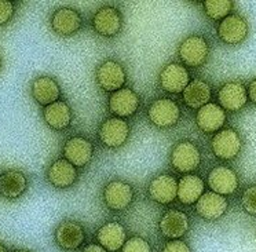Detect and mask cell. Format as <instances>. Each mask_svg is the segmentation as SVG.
I'll list each match as a JSON object with an SVG mask.
<instances>
[{
  "label": "cell",
  "mask_w": 256,
  "mask_h": 252,
  "mask_svg": "<svg viewBox=\"0 0 256 252\" xmlns=\"http://www.w3.org/2000/svg\"><path fill=\"white\" fill-rule=\"evenodd\" d=\"M148 118L158 128H172L180 120V108L171 98H158L150 104Z\"/></svg>",
  "instance_id": "obj_1"
},
{
  "label": "cell",
  "mask_w": 256,
  "mask_h": 252,
  "mask_svg": "<svg viewBox=\"0 0 256 252\" xmlns=\"http://www.w3.org/2000/svg\"><path fill=\"white\" fill-rule=\"evenodd\" d=\"M95 80L100 88L108 92L122 90L127 82V73L116 60H105L95 70Z\"/></svg>",
  "instance_id": "obj_2"
},
{
  "label": "cell",
  "mask_w": 256,
  "mask_h": 252,
  "mask_svg": "<svg viewBox=\"0 0 256 252\" xmlns=\"http://www.w3.org/2000/svg\"><path fill=\"white\" fill-rule=\"evenodd\" d=\"M170 162L175 171L180 174H190L200 166V149L190 140H180L172 148Z\"/></svg>",
  "instance_id": "obj_3"
},
{
  "label": "cell",
  "mask_w": 256,
  "mask_h": 252,
  "mask_svg": "<svg viewBox=\"0 0 256 252\" xmlns=\"http://www.w3.org/2000/svg\"><path fill=\"white\" fill-rule=\"evenodd\" d=\"M130 124L126 122V118H106L102 122L98 131L100 144L109 149H118L122 148L130 138Z\"/></svg>",
  "instance_id": "obj_4"
},
{
  "label": "cell",
  "mask_w": 256,
  "mask_h": 252,
  "mask_svg": "<svg viewBox=\"0 0 256 252\" xmlns=\"http://www.w3.org/2000/svg\"><path fill=\"white\" fill-rule=\"evenodd\" d=\"M178 56L186 66L198 68L204 65L210 56V46L204 36L193 34L179 44Z\"/></svg>",
  "instance_id": "obj_5"
},
{
  "label": "cell",
  "mask_w": 256,
  "mask_h": 252,
  "mask_svg": "<svg viewBox=\"0 0 256 252\" xmlns=\"http://www.w3.org/2000/svg\"><path fill=\"white\" fill-rule=\"evenodd\" d=\"M212 153L220 160H233L242 149L241 135L233 128H222L211 140Z\"/></svg>",
  "instance_id": "obj_6"
},
{
  "label": "cell",
  "mask_w": 256,
  "mask_h": 252,
  "mask_svg": "<svg viewBox=\"0 0 256 252\" xmlns=\"http://www.w3.org/2000/svg\"><path fill=\"white\" fill-rule=\"evenodd\" d=\"M83 26V18L80 12L70 7L56 8L50 17L51 30L60 38H69L78 34Z\"/></svg>",
  "instance_id": "obj_7"
},
{
  "label": "cell",
  "mask_w": 256,
  "mask_h": 252,
  "mask_svg": "<svg viewBox=\"0 0 256 252\" xmlns=\"http://www.w3.org/2000/svg\"><path fill=\"white\" fill-rule=\"evenodd\" d=\"M134 200V189L122 180H110L104 189V202L112 211H124Z\"/></svg>",
  "instance_id": "obj_8"
},
{
  "label": "cell",
  "mask_w": 256,
  "mask_h": 252,
  "mask_svg": "<svg viewBox=\"0 0 256 252\" xmlns=\"http://www.w3.org/2000/svg\"><path fill=\"white\" fill-rule=\"evenodd\" d=\"M250 34V25L244 17L230 14L218 25V36L224 44L237 46L242 43Z\"/></svg>",
  "instance_id": "obj_9"
},
{
  "label": "cell",
  "mask_w": 256,
  "mask_h": 252,
  "mask_svg": "<svg viewBox=\"0 0 256 252\" xmlns=\"http://www.w3.org/2000/svg\"><path fill=\"white\" fill-rule=\"evenodd\" d=\"M64 158L74 167H86L94 156L92 142L83 135H74L64 144Z\"/></svg>",
  "instance_id": "obj_10"
},
{
  "label": "cell",
  "mask_w": 256,
  "mask_h": 252,
  "mask_svg": "<svg viewBox=\"0 0 256 252\" xmlns=\"http://www.w3.org/2000/svg\"><path fill=\"white\" fill-rule=\"evenodd\" d=\"M122 16L118 8L112 6L100 7L92 17V28L104 38H114L122 30Z\"/></svg>",
  "instance_id": "obj_11"
},
{
  "label": "cell",
  "mask_w": 256,
  "mask_h": 252,
  "mask_svg": "<svg viewBox=\"0 0 256 252\" xmlns=\"http://www.w3.org/2000/svg\"><path fill=\"white\" fill-rule=\"evenodd\" d=\"M206 184L211 192H215L222 196H228L238 189L240 180L238 175L236 174L233 168L228 166H216L210 171Z\"/></svg>",
  "instance_id": "obj_12"
},
{
  "label": "cell",
  "mask_w": 256,
  "mask_h": 252,
  "mask_svg": "<svg viewBox=\"0 0 256 252\" xmlns=\"http://www.w3.org/2000/svg\"><path fill=\"white\" fill-rule=\"evenodd\" d=\"M219 106L228 112H238L248 102V92L241 82L233 80L228 82L220 87L218 92Z\"/></svg>",
  "instance_id": "obj_13"
},
{
  "label": "cell",
  "mask_w": 256,
  "mask_h": 252,
  "mask_svg": "<svg viewBox=\"0 0 256 252\" xmlns=\"http://www.w3.org/2000/svg\"><path fill=\"white\" fill-rule=\"evenodd\" d=\"M140 105V96L132 88L122 87V90L112 92L109 96V110L116 118H131L138 112Z\"/></svg>",
  "instance_id": "obj_14"
},
{
  "label": "cell",
  "mask_w": 256,
  "mask_h": 252,
  "mask_svg": "<svg viewBox=\"0 0 256 252\" xmlns=\"http://www.w3.org/2000/svg\"><path fill=\"white\" fill-rule=\"evenodd\" d=\"M158 80L164 91L172 92V94H180L190 83V74L189 70L184 65L171 62L162 68Z\"/></svg>",
  "instance_id": "obj_15"
},
{
  "label": "cell",
  "mask_w": 256,
  "mask_h": 252,
  "mask_svg": "<svg viewBox=\"0 0 256 252\" xmlns=\"http://www.w3.org/2000/svg\"><path fill=\"white\" fill-rule=\"evenodd\" d=\"M54 238L60 248L65 251L78 250L86 238V230L82 224L74 220H64L58 224Z\"/></svg>",
  "instance_id": "obj_16"
},
{
  "label": "cell",
  "mask_w": 256,
  "mask_h": 252,
  "mask_svg": "<svg viewBox=\"0 0 256 252\" xmlns=\"http://www.w3.org/2000/svg\"><path fill=\"white\" fill-rule=\"evenodd\" d=\"M228 208L226 196L218 194L215 192H206L196 202V211L206 220H216L222 218Z\"/></svg>",
  "instance_id": "obj_17"
},
{
  "label": "cell",
  "mask_w": 256,
  "mask_h": 252,
  "mask_svg": "<svg viewBox=\"0 0 256 252\" xmlns=\"http://www.w3.org/2000/svg\"><path fill=\"white\" fill-rule=\"evenodd\" d=\"M30 94L34 101L42 106H48L60 100L61 87L56 80L51 76H39L32 80Z\"/></svg>",
  "instance_id": "obj_18"
},
{
  "label": "cell",
  "mask_w": 256,
  "mask_h": 252,
  "mask_svg": "<svg viewBox=\"0 0 256 252\" xmlns=\"http://www.w3.org/2000/svg\"><path fill=\"white\" fill-rule=\"evenodd\" d=\"M148 193L153 202L170 204L178 197V180L170 174H162L152 180Z\"/></svg>",
  "instance_id": "obj_19"
},
{
  "label": "cell",
  "mask_w": 256,
  "mask_h": 252,
  "mask_svg": "<svg viewBox=\"0 0 256 252\" xmlns=\"http://www.w3.org/2000/svg\"><path fill=\"white\" fill-rule=\"evenodd\" d=\"M224 123H226V110L218 104H206L200 108L196 114L197 127L206 134L220 131Z\"/></svg>",
  "instance_id": "obj_20"
},
{
  "label": "cell",
  "mask_w": 256,
  "mask_h": 252,
  "mask_svg": "<svg viewBox=\"0 0 256 252\" xmlns=\"http://www.w3.org/2000/svg\"><path fill=\"white\" fill-rule=\"evenodd\" d=\"M78 170L66 158H56L47 170V180L56 189H68L78 180Z\"/></svg>",
  "instance_id": "obj_21"
},
{
  "label": "cell",
  "mask_w": 256,
  "mask_h": 252,
  "mask_svg": "<svg viewBox=\"0 0 256 252\" xmlns=\"http://www.w3.org/2000/svg\"><path fill=\"white\" fill-rule=\"evenodd\" d=\"M96 240L108 252H117L127 241V232L120 222H108L98 229Z\"/></svg>",
  "instance_id": "obj_22"
},
{
  "label": "cell",
  "mask_w": 256,
  "mask_h": 252,
  "mask_svg": "<svg viewBox=\"0 0 256 252\" xmlns=\"http://www.w3.org/2000/svg\"><path fill=\"white\" fill-rule=\"evenodd\" d=\"M190 222L188 215L179 210H168L160 219V230L167 238L179 240L188 233Z\"/></svg>",
  "instance_id": "obj_23"
},
{
  "label": "cell",
  "mask_w": 256,
  "mask_h": 252,
  "mask_svg": "<svg viewBox=\"0 0 256 252\" xmlns=\"http://www.w3.org/2000/svg\"><path fill=\"white\" fill-rule=\"evenodd\" d=\"M28 184V178L22 171L7 170L0 174V194L8 200H16L26 192Z\"/></svg>",
  "instance_id": "obj_24"
},
{
  "label": "cell",
  "mask_w": 256,
  "mask_h": 252,
  "mask_svg": "<svg viewBox=\"0 0 256 252\" xmlns=\"http://www.w3.org/2000/svg\"><path fill=\"white\" fill-rule=\"evenodd\" d=\"M43 118L51 130L64 131L72 123V109L65 101H56L43 109Z\"/></svg>",
  "instance_id": "obj_25"
},
{
  "label": "cell",
  "mask_w": 256,
  "mask_h": 252,
  "mask_svg": "<svg viewBox=\"0 0 256 252\" xmlns=\"http://www.w3.org/2000/svg\"><path fill=\"white\" fill-rule=\"evenodd\" d=\"M204 180L196 174H184L178 180V198L179 202L186 206H192L198 202L204 194Z\"/></svg>",
  "instance_id": "obj_26"
},
{
  "label": "cell",
  "mask_w": 256,
  "mask_h": 252,
  "mask_svg": "<svg viewBox=\"0 0 256 252\" xmlns=\"http://www.w3.org/2000/svg\"><path fill=\"white\" fill-rule=\"evenodd\" d=\"M212 90L211 86L206 80L194 78L190 80L188 87L184 90V101L192 109H200L206 104H210Z\"/></svg>",
  "instance_id": "obj_27"
},
{
  "label": "cell",
  "mask_w": 256,
  "mask_h": 252,
  "mask_svg": "<svg viewBox=\"0 0 256 252\" xmlns=\"http://www.w3.org/2000/svg\"><path fill=\"white\" fill-rule=\"evenodd\" d=\"M233 10L232 0H206L204 2V12L214 21H222L223 18L230 16Z\"/></svg>",
  "instance_id": "obj_28"
},
{
  "label": "cell",
  "mask_w": 256,
  "mask_h": 252,
  "mask_svg": "<svg viewBox=\"0 0 256 252\" xmlns=\"http://www.w3.org/2000/svg\"><path fill=\"white\" fill-rule=\"evenodd\" d=\"M122 252H152V246L144 237L132 236L126 241V244L122 248Z\"/></svg>",
  "instance_id": "obj_29"
},
{
  "label": "cell",
  "mask_w": 256,
  "mask_h": 252,
  "mask_svg": "<svg viewBox=\"0 0 256 252\" xmlns=\"http://www.w3.org/2000/svg\"><path fill=\"white\" fill-rule=\"evenodd\" d=\"M241 204L248 214L256 215V185L248 186L241 196Z\"/></svg>",
  "instance_id": "obj_30"
},
{
  "label": "cell",
  "mask_w": 256,
  "mask_h": 252,
  "mask_svg": "<svg viewBox=\"0 0 256 252\" xmlns=\"http://www.w3.org/2000/svg\"><path fill=\"white\" fill-rule=\"evenodd\" d=\"M16 14V3L10 0H0V26L6 25Z\"/></svg>",
  "instance_id": "obj_31"
},
{
  "label": "cell",
  "mask_w": 256,
  "mask_h": 252,
  "mask_svg": "<svg viewBox=\"0 0 256 252\" xmlns=\"http://www.w3.org/2000/svg\"><path fill=\"white\" fill-rule=\"evenodd\" d=\"M162 252H192L188 242L182 240H171L162 248Z\"/></svg>",
  "instance_id": "obj_32"
},
{
  "label": "cell",
  "mask_w": 256,
  "mask_h": 252,
  "mask_svg": "<svg viewBox=\"0 0 256 252\" xmlns=\"http://www.w3.org/2000/svg\"><path fill=\"white\" fill-rule=\"evenodd\" d=\"M246 92H248V98L252 101V104H255L256 105V78H254V80L250 82Z\"/></svg>",
  "instance_id": "obj_33"
},
{
  "label": "cell",
  "mask_w": 256,
  "mask_h": 252,
  "mask_svg": "<svg viewBox=\"0 0 256 252\" xmlns=\"http://www.w3.org/2000/svg\"><path fill=\"white\" fill-rule=\"evenodd\" d=\"M82 252H108L104 248V246H100V244H88V246L84 248Z\"/></svg>",
  "instance_id": "obj_34"
},
{
  "label": "cell",
  "mask_w": 256,
  "mask_h": 252,
  "mask_svg": "<svg viewBox=\"0 0 256 252\" xmlns=\"http://www.w3.org/2000/svg\"><path fill=\"white\" fill-rule=\"evenodd\" d=\"M0 252H7V246L0 241Z\"/></svg>",
  "instance_id": "obj_35"
},
{
  "label": "cell",
  "mask_w": 256,
  "mask_h": 252,
  "mask_svg": "<svg viewBox=\"0 0 256 252\" xmlns=\"http://www.w3.org/2000/svg\"><path fill=\"white\" fill-rule=\"evenodd\" d=\"M14 252H30L29 250H16Z\"/></svg>",
  "instance_id": "obj_36"
},
{
  "label": "cell",
  "mask_w": 256,
  "mask_h": 252,
  "mask_svg": "<svg viewBox=\"0 0 256 252\" xmlns=\"http://www.w3.org/2000/svg\"><path fill=\"white\" fill-rule=\"evenodd\" d=\"M0 70H2V56H0Z\"/></svg>",
  "instance_id": "obj_37"
}]
</instances>
